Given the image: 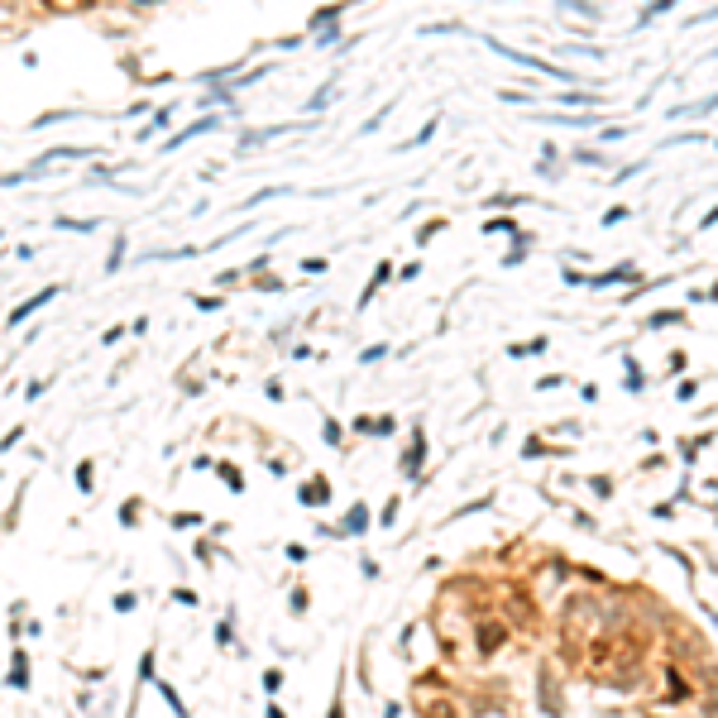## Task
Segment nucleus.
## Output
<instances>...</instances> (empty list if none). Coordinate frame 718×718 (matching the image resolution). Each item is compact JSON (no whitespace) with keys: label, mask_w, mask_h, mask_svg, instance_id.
<instances>
[{"label":"nucleus","mask_w":718,"mask_h":718,"mask_svg":"<svg viewBox=\"0 0 718 718\" xmlns=\"http://www.w3.org/2000/svg\"><path fill=\"white\" fill-rule=\"evenodd\" d=\"M326 718H345V704H340V695L330 699V714H326Z\"/></svg>","instance_id":"9b49d317"},{"label":"nucleus","mask_w":718,"mask_h":718,"mask_svg":"<svg viewBox=\"0 0 718 718\" xmlns=\"http://www.w3.org/2000/svg\"><path fill=\"white\" fill-rule=\"evenodd\" d=\"M541 350H546V335H536V340H517L508 355H513V359H527V355H541Z\"/></svg>","instance_id":"423d86ee"},{"label":"nucleus","mask_w":718,"mask_h":718,"mask_svg":"<svg viewBox=\"0 0 718 718\" xmlns=\"http://www.w3.org/2000/svg\"><path fill=\"white\" fill-rule=\"evenodd\" d=\"M264 690H283V671H264Z\"/></svg>","instance_id":"6e6552de"},{"label":"nucleus","mask_w":718,"mask_h":718,"mask_svg":"<svg viewBox=\"0 0 718 718\" xmlns=\"http://www.w3.org/2000/svg\"><path fill=\"white\" fill-rule=\"evenodd\" d=\"M383 718H403V704H388V709H383Z\"/></svg>","instance_id":"f8f14e48"},{"label":"nucleus","mask_w":718,"mask_h":718,"mask_svg":"<svg viewBox=\"0 0 718 718\" xmlns=\"http://www.w3.org/2000/svg\"><path fill=\"white\" fill-rule=\"evenodd\" d=\"M53 297H58V288H43L39 297H29L24 307H14V311H10V326H19V321H24L29 311H39V307H43V302H53Z\"/></svg>","instance_id":"20e7f679"},{"label":"nucleus","mask_w":718,"mask_h":718,"mask_svg":"<svg viewBox=\"0 0 718 718\" xmlns=\"http://www.w3.org/2000/svg\"><path fill=\"white\" fill-rule=\"evenodd\" d=\"M503 642H508V622H498V617L479 622V632H474V651H479V656H494Z\"/></svg>","instance_id":"f257e3e1"},{"label":"nucleus","mask_w":718,"mask_h":718,"mask_svg":"<svg viewBox=\"0 0 718 718\" xmlns=\"http://www.w3.org/2000/svg\"><path fill=\"white\" fill-rule=\"evenodd\" d=\"M632 273H637L632 264H617L613 273H604V278H594V288H604V283H622V278H632Z\"/></svg>","instance_id":"0eeeda50"},{"label":"nucleus","mask_w":718,"mask_h":718,"mask_svg":"<svg viewBox=\"0 0 718 718\" xmlns=\"http://www.w3.org/2000/svg\"><path fill=\"white\" fill-rule=\"evenodd\" d=\"M421 460H426V431H412V445H408V455H403V474H416Z\"/></svg>","instance_id":"7ed1b4c3"},{"label":"nucleus","mask_w":718,"mask_h":718,"mask_svg":"<svg viewBox=\"0 0 718 718\" xmlns=\"http://www.w3.org/2000/svg\"><path fill=\"white\" fill-rule=\"evenodd\" d=\"M666 704H690L695 699V680L690 675H680L675 666H666V695H661Z\"/></svg>","instance_id":"f03ea898"},{"label":"nucleus","mask_w":718,"mask_h":718,"mask_svg":"<svg viewBox=\"0 0 718 718\" xmlns=\"http://www.w3.org/2000/svg\"><path fill=\"white\" fill-rule=\"evenodd\" d=\"M704 718H718V699H714V704H709V709H704Z\"/></svg>","instance_id":"ddd939ff"},{"label":"nucleus","mask_w":718,"mask_h":718,"mask_svg":"<svg viewBox=\"0 0 718 718\" xmlns=\"http://www.w3.org/2000/svg\"><path fill=\"white\" fill-rule=\"evenodd\" d=\"M215 125H220V120H215V115H206V120H197V125H187V129H182V134H173V139H168V144H163V149H178V144H182V139H192V134H206V129H215Z\"/></svg>","instance_id":"39448f33"},{"label":"nucleus","mask_w":718,"mask_h":718,"mask_svg":"<svg viewBox=\"0 0 718 718\" xmlns=\"http://www.w3.org/2000/svg\"><path fill=\"white\" fill-rule=\"evenodd\" d=\"M398 503H403V498H388V508H383V527H393V522H398Z\"/></svg>","instance_id":"1a4fd4ad"},{"label":"nucleus","mask_w":718,"mask_h":718,"mask_svg":"<svg viewBox=\"0 0 718 718\" xmlns=\"http://www.w3.org/2000/svg\"><path fill=\"white\" fill-rule=\"evenodd\" d=\"M695 388H699V383L690 379V383H680V388H675V398H680V403H690V398H695Z\"/></svg>","instance_id":"9d476101"}]
</instances>
